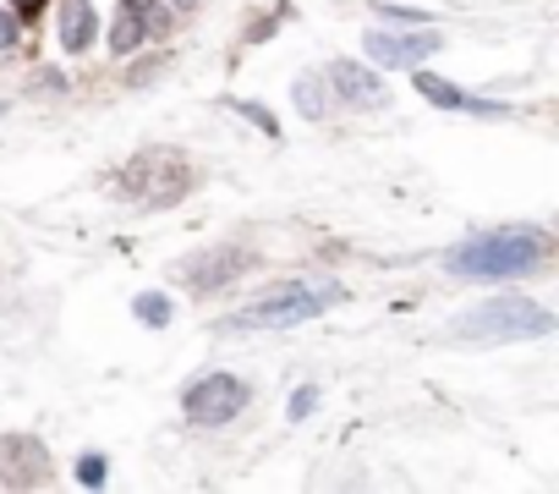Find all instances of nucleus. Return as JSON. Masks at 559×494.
<instances>
[{"instance_id": "1", "label": "nucleus", "mask_w": 559, "mask_h": 494, "mask_svg": "<svg viewBox=\"0 0 559 494\" xmlns=\"http://www.w3.org/2000/svg\"><path fill=\"white\" fill-rule=\"evenodd\" d=\"M548 259V236L537 225H504V231H488V236H472L461 247H450V270L455 275H472V281H510V275H526Z\"/></svg>"}, {"instance_id": "14", "label": "nucleus", "mask_w": 559, "mask_h": 494, "mask_svg": "<svg viewBox=\"0 0 559 494\" xmlns=\"http://www.w3.org/2000/svg\"><path fill=\"white\" fill-rule=\"evenodd\" d=\"M297 105H302V116H313V121H319V116H330L324 83H319V78H302V83H297Z\"/></svg>"}, {"instance_id": "4", "label": "nucleus", "mask_w": 559, "mask_h": 494, "mask_svg": "<svg viewBox=\"0 0 559 494\" xmlns=\"http://www.w3.org/2000/svg\"><path fill=\"white\" fill-rule=\"evenodd\" d=\"M192 187V165L176 154V149H143L132 154V165L121 170V192L143 209H159V203H176L187 198Z\"/></svg>"}, {"instance_id": "16", "label": "nucleus", "mask_w": 559, "mask_h": 494, "mask_svg": "<svg viewBox=\"0 0 559 494\" xmlns=\"http://www.w3.org/2000/svg\"><path fill=\"white\" fill-rule=\"evenodd\" d=\"M17 39H23V23H17L12 12H0V50H12Z\"/></svg>"}, {"instance_id": "12", "label": "nucleus", "mask_w": 559, "mask_h": 494, "mask_svg": "<svg viewBox=\"0 0 559 494\" xmlns=\"http://www.w3.org/2000/svg\"><path fill=\"white\" fill-rule=\"evenodd\" d=\"M143 45V0H121L116 7V23H110V50L127 56Z\"/></svg>"}, {"instance_id": "13", "label": "nucleus", "mask_w": 559, "mask_h": 494, "mask_svg": "<svg viewBox=\"0 0 559 494\" xmlns=\"http://www.w3.org/2000/svg\"><path fill=\"white\" fill-rule=\"evenodd\" d=\"M132 314H138V319H143V325H154V330H165V325H170V314H176V308H170V297H159V292H143V297H138V303H132Z\"/></svg>"}, {"instance_id": "10", "label": "nucleus", "mask_w": 559, "mask_h": 494, "mask_svg": "<svg viewBox=\"0 0 559 494\" xmlns=\"http://www.w3.org/2000/svg\"><path fill=\"white\" fill-rule=\"evenodd\" d=\"M417 94H423L428 105H439V110H455V116H488V121L510 116L504 105L477 99V94H466V89H455V83H444V78H433V72H417Z\"/></svg>"}, {"instance_id": "3", "label": "nucleus", "mask_w": 559, "mask_h": 494, "mask_svg": "<svg viewBox=\"0 0 559 494\" xmlns=\"http://www.w3.org/2000/svg\"><path fill=\"white\" fill-rule=\"evenodd\" d=\"M341 303V286H286V292H274V297H258L247 303L241 314H230L219 330L225 336H252V330H292L302 319H319Z\"/></svg>"}, {"instance_id": "19", "label": "nucleus", "mask_w": 559, "mask_h": 494, "mask_svg": "<svg viewBox=\"0 0 559 494\" xmlns=\"http://www.w3.org/2000/svg\"><path fill=\"white\" fill-rule=\"evenodd\" d=\"M12 7H23V12H34V7H45V0H12Z\"/></svg>"}, {"instance_id": "2", "label": "nucleus", "mask_w": 559, "mask_h": 494, "mask_svg": "<svg viewBox=\"0 0 559 494\" xmlns=\"http://www.w3.org/2000/svg\"><path fill=\"white\" fill-rule=\"evenodd\" d=\"M554 330V314L532 297H493L472 314H461L450 325L455 341H472V346H499V341H537Z\"/></svg>"}, {"instance_id": "18", "label": "nucleus", "mask_w": 559, "mask_h": 494, "mask_svg": "<svg viewBox=\"0 0 559 494\" xmlns=\"http://www.w3.org/2000/svg\"><path fill=\"white\" fill-rule=\"evenodd\" d=\"M384 17H390V23H428V17H423V12H406V7H390V12H384Z\"/></svg>"}, {"instance_id": "6", "label": "nucleus", "mask_w": 559, "mask_h": 494, "mask_svg": "<svg viewBox=\"0 0 559 494\" xmlns=\"http://www.w3.org/2000/svg\"><path fill=\"white\" fill-rule=\"evenodd\" d=\"M247 270H252V254H247V247H214V254H198V259L181 264V281L203 297V292H225V286H236Z\"/></svg>"}, {"instance_id": "7", "label": "nucleus", "mask_w": 559, "mask_h": 494, "mask_svg": "<svg viewBox=\"0 0 559 494\" xmlns=\"http://www.w3.org/2000/svg\"><path fill=\"white\" fill-rule=\"evenodd\" d=\"M0 483L12 489L50 483V450L34 434H0Z\"/></svg>"}, {"instance_id": "5", "label": "nucleus", "mask_w": 559, "mask_h": 494, "mask_svg": "<svg viewBox=\"0 0 559 494\" xmlns=\"http://www.w3.org/2000/svg\"><path fill=\"white\" fill-rule=\"evenodd\" d=\"M247 401H252V390H247V379H236V374H203V379L181 396L187 423H198V428H225V423H236V417L247 412Z\"/></svg>"}, {"instance_id": "15", "label": "nucleus", "mask_w": 559, "mask_h": 494, "mask_svg": "<svg viewBox=\"0 0 559 494\" xmlns=\"http://www.w3.org/2000/svg\"><path fill=\"white\" fill-rule=\"evenodd\" d=\"M78 478H83L88 489H99V483H105V456H83V461H78Z\"/></svg>"}, {"instance_id": "9", "label": "nucleus", "mask_w": 559, "mask_h": 494, "mask_svg": "<svg viewBox=\"0 0 559 494\" xmlns=\"http://www.w3.org/2000/svg\"><path fill=\"white\" fill-rule=\"evenodd\" d=\"M368 45V56L379 61V67H417V61H428L433 50H439V34L433 28H417V34H368L362 39Z\"/></svg>"}, {"instance_id": "11", "label": "nucleus", "mask_w": 559, "mask_h": 494, "mask_svg": "<svg viewBox=\"0 0 559 494\" xmlns=\"http://www.w3.org/2000/svg\"><path fill=\"white\" fill-rule=\"evenodd\" d=\"M61 45L78 50V56L94 45V7H88V0H67V7H61Z\"/></svg>"}, {"instance_id": "8", "label": "nucleus", "mask_w": 559, "mask_h": 494, "mask_svg": "<svg viewBox=\"0 0 559 494\" xmlns=\"http://www.w3.org/2000/svg\"><path fill=\"white\" fill-rule=\"evenodd\" d=\"M330 94L346 105V110H384L390 105V89H384V78L373 72V67H357V61H335L330 67Z\"/></svg>"}, {"instance_id": "17", "label": "nucleus", "mask_w": 559, "mask_h": 494, "mask_svg": "<svg viewBox=\"0 0 559 494\" xmlns=\"http://www.w3.org/2000/svg\"><path fill=\"white\" fill-rule=\"evenodd\" d=\"M313 407H319V390H297V396H292V407H286V412H292V417H308V412H313Z\"/></svg>"}, {"instance_id": "20", "label": "nucleus", "mask_w": 559, "mask_h": 494, "mask_svg": "<svg viewBox=\"0 0 559 494\" xmlns=\"http://www.w3.org/2000/svg\"><path fill=\"white\" fill-rule=\"evenodd\" d=\"M170 7H181V12H187V7H198V0H170Z\"/></svg>"}]
</instances>
